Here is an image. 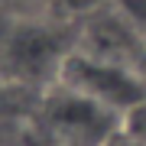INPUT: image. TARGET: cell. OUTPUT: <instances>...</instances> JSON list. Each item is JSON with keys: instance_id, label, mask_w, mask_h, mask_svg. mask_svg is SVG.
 Masks as SVG:
<instances>
[{"instance_id": "cell-1", "label": "cell", "mask_w": 146, "mask_h": 146, "mask_svg": "<svg viewBox=\"0 0 146 146\" xmlns=\"http://www.w3.org/2000/svg\"><path fill=\"white\" fill-rule=\"evenodd\" d=\"M33 117L39 140L55 146H110L123 133V117L68 91L65 84H52Z\"/></svg>"}, {"instance_id": "cell-2", "label": "cell", "mask_w": 146, "mask_h": 146, "mask_svg": "<svg viewBox=\"0 0 146 146\" xmlns=\"http://www.w3.org/2000/svg\"><path fill=\"white\" fill-rule=\"evenodd\" d=\"M75 46L78 42H68L58 26L42 20H10L0 33V65L20 84H55Z\"/></svg>"}, {"instance_id": "cell-3", "label": "cell", "mask_w": 146, "mask_h": 146, "mask_svg": "<svg viewBox=\"0 0 146 146\" xmlns=\"http://www.w3.org/2000/svg\"><path fill=\"white\" fill-rule=\"evenodd\" d=\"M55 84H65L68 91L91 98L94 104L114 110L117 117H127L133 107H140L146 101V78L140 75V68L91 55L78 46L65 58Z\"/></svg>"}, {"instance_id": "cell-4", "label": "cell", "mask_w": 146, "mask_h": 146, "mask_svg": "<svg viewBox=\"0 0 146 146\" xmlns=\"http://www.w3.org/2000/svg\"><path fill=\"white\" fill-rule=\"evenodd\" d=\"M123 133L130 136L136 146H146V101L123 117Z\"/></svg>"}, {"instance_id": "cell-5", "label": "cell", "mask_w": 146, "mask_h": 146, "mask_svg": "<svg viewBox=\"0 0 146 146\" xmlns=\"http://www.w3.org/2000/svg\"><path fill=\"white\" fill-rule=\"evenodd\" d=\"M120 10L127 13V20H130L133 26L143 33V39H146V0H123Z\"/></svg>"}, {"instance_id": "cell-6", "label": "cell", "mask_w": 146, "mask_h": 146, "mask_svg": "<svg viewBox=\"0 0 146 146\" xmlns=\"http://www.w3.org/2000/svg\"><path fill=\"white\" fill-rule=\"evenodd\" d=\"M55 3L68 7V10H78V13H94V10H101V0H55Z\"/></svg>"}, {"instance_id": "cell-7", "label": "cell", "mask_w": 146, "mask_h": 146, "mask_svg": "<svg viewBox=\"0 0 146 146\" xmlns=\"http://www.w3.org/2000/svg\"><path fill=\"white\" fill-rule=\"evenodd\" d=\"M110 146H136V143H133V140H130V136H127V133H120V136H117V140L110 143Z\"/></svg>"}, {"instance_id": "cell-8", "label": "cell", "mask_w": 146, "mask_h": 146, "mask_svg": "<svg viewBox=\"0 0 146 146\" xmlns=\"http://www.w3.org/2000/svg\"><path fill=\"white\" fill-rule=\"evenodd\" d=\"M140 75L146 78V55H143V62H140Z\"/></svg>"}]
</instances>
